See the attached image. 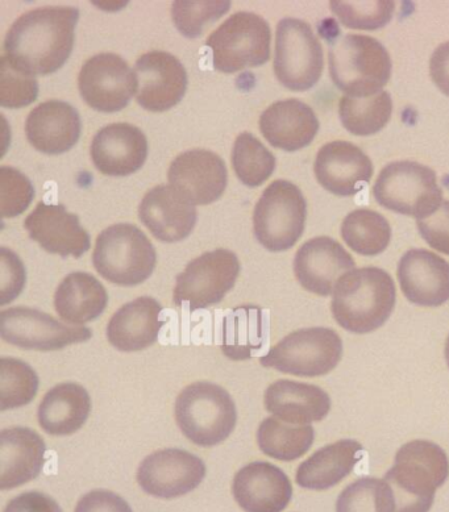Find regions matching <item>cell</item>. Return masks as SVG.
<instances>
[{"label": "cell", "mask_w": 449, "mask_h": 512, "mask_svg": "<svg viewBox=\"0 0 449 512\" xmlns=\"http://www.w3.org/2000/svg\"><path fill=\"white\" fill-rule=\"evenodd\" d=\"M78 18L80 11L73 7H44L27 12L7 32L6 57L33 76L57 72L73 51Z\"/></svg>", "instance_id": "6da1fadb"}, {"label": "cell", "mask_w": 449, "mask_h": 512, "mask_svg": "<svg viewBox=\"0 0 449 512\" xmlns=\"http://www.w3.org/2000/svg\"><path fill=\"white\" fill-rule=\"evenodd\" d=\"M448 476V456L439 445L427 440L403 445L384 477L392 493L393 512L430 511L436 490Z\"/></svg>", "instance_id": "7a4b0ae2"}, {"label": "cell", "mask_w": 449, "mask_h": 512, "mask_svg": "<svg viewBox=\"0 0 449 512\" xmlns=\"http://www.w3.org/2000/svg\"><path fill=\"white\" fill-rule=\"evenodd\" d=\"M396 285L380 268L352 270L336 285L331 311L345 331L369 333L384 326L396 307Z\"/></svg>", "instance_id": "3957f363"}, {"label": "cell", "mask_w": 449, "mask_h": 512, "mask_svg": "<svg viewBox=\"0 0 449 512\" xmlns=\"http://www.w3.org/2000/svg\"><path fill=\"white\" fill-rule=\"evenodd\" d=\"M330 76L351 97L363 98L382 91L392 76V58L384 45L370 36L344 35L328 49Z\"/></svg>", "instance_id": "277c9868"}, {"label": "cell", "mask_w": 449, "mask_h": 512, "mask_svg": "<svg viewBox=\"0 0 449 512\" xmlns=\"http://www.w3.org/2000/svg\"><path fill=\"white\" fill-rule=\"evenodd\" d=\"M236 407L222 386L211 382H195L178 395L176 420L191 443L199 447H215L235 430Z\"/></svg>", "instance_id": "5b68a950"}, {"label": "cell", "mask_w": 449, "mask_h": 512, "mask_svg": "<svg viewBox=\"0 0 449 512\" xmlns=\"http://www.w3.org/2000/svg\"><path fill=\"white\" fill-rule=\"evenodd\" d=\"M156 249L132 224H115L98 236L93 264L105 280L119 286H136L155 270Z\"/></svg>", "instance_id": "8992f818"}, {"label": "cell", "mask_w": 449, "mask_h": 512, "mask_svg": "<svg viewBox=\"0 0 449 512\" xmlns=\"http://www.w3.org/2000/svg\"><path fill=\"white\" fill-rule=\"evenodd\" d=\"M373 195L382 207L418 219L434 214L443 203L434 170L413 161L386 165L374 183Z\"/></svg>", "instance_id": "52a82bcc"}, {"label": "cell", "mask_w": 449, "mask_h": 512, "mask_svg": "<svg viewBox=\"0 0 449 512\" xmlns=\"http://www.w3.org/2000/svg\"><path fill=\"white\" fill-rule=\"evenodd\" d=\"M343 357V341L330 328H306L282 339L261 359L265 368L297 377H320L332 372Z\"/></svg>", "instance_id": "ba28073f"}, {"label": "cell", "mask_w": 449, "mask_h": 512, "mask_svg": "<svg viewBox=\"0 0 449 512\" xmlns=\"http://www.w3.org/2000/svg\"><path fill=\"white\" fill-rule=\"evenodd\" d=\"M307 206L294 183L274 181L261 195L253 214L256 239L270 252L288 251L305 231Z\"/></svg>", "instance_id": "9c48e42d"}, {"label": "cell", "mask_w": 449, "mask_h": 512, "mask_svg": "<svg viewBox=\"0 0 449 512\" xmlns=\"http://www.w3.org/2000/svg\"><path fill=\"white\" fill-rule=\"evenodd\" d=\"M269 24L252 12H238L207 39L218 72L236 73L264 65L270 57Z\"/></svg>", "instance_id": "30bf717a"}, {"label": "cell", "mask_w": 449, "mask_h": 512, "mask_svg": "<svg viewBox=\"0 0 449 512\" xmlns=\"http://www.w3.org/2000/svg\"><path fill=\"white\" fill-rule=\"evenodd\" d=\"M323 49L313 28L303 20L282 19L277 26L274 73L293 91L317 85L323 73Z\"/></svg>", "instance_id": "8fae6325"}, {"label": "cell", "mask_w": 449, "mask_h": 512, "mask_svg": "<svg viewBox=\"0 0 449 512\" xmlns=\"http://www.w3.org/2000/svg\"><path fill=\"white\" fill-rule=\"evenodd\" d=\"M240 273L239 258L227 249H216L195 258L177 277L174 305L190 311L202 310L222 302Z\"/></svg>", "instance_id": "7c38bea8"}, {"label": "cell", "mask_w": 449, "mask_h": 512, "mask_svg": "<svg viewBox=\"0 0 449 512\" xmlns=\"http://www.w3.org/2000/svg\"><path fill=\"white\" fill-rule=\"evenodd\" d=\"M0 336L28 351L52 352L86 343L93 333L86 327L66 326L35 308L14 307L0 312Z\"/></svg>", "instance_id": "4fadbf2b"}, {"label": "cell", "mask_w": 449, "mask_h": 512, "mask_svg": "<svg viewBox=\"0 0 449 512\" xmlns=\"http://www.w3.org/2000/svg\"><path fill=\"white\" fill-rule=\"evenodd\" d=\"M78 86L85 102L101 112L123 110L137 91L135 72L114 53L91 57L83 65Z\"/></svg>", "instance_id": "5bb4252c"}, {"label": "cell", "mask_w": 449, "mask_h": 512, "mask_svg": "<svg viewBox=\"0 0 449 512\" xmlns=\"http://www.w3.org/2000/svg\"><path fill=\"white\" fill-rule=\"evenodd\" d=\"M206 476L199 457L181 449H162L152 453L139 466L137 482L152 497L173 499L197 489Z\"/></svg>", "instance_id": "9a60e30c"}, {"label": "cell", "mask_w": 449, "mask_h": 512, "mask_svg": "<svg viewBox=\"0 0 449 512\" xmlns=\"http://www.w3.org/2000/svg\"><path fill=\"white\" fill-rule=\"evenodd\" d=\"M133 72L137 82L136 101L145 110L166 111L184 98L187 73L173 54L159 51L144 54Z\"/></svg>", "instance_id": "2e32d148"}, {"label": "cell", "mask_w": 449, "mask_h": 512, "mask_svg": "<svg viewBox=\"0 0 449 512\" xmlns=\"http://www.w3.org/2000/svg\"><path fill=\"white\" fill-rule=\"evenodd\" d=\"M356 262L331 237H315L298 249L294 274L303 289L328 297L345 274L355 270Z\"/></svg>", "instance_id": "e0dca14e"}, {"label": "cell", "mask_w": 449, "mask_h": 512, "mask_svg": "<svg viewBox=\"0 0 449 512\" xmlns=\"http://www.w3.org/2000/svg\"><path fill=\"white\" fill-rule=\"evenodd\" d=\"M168 180L170 186L176 187L194 205H210L222 197L228 174L218 154L194 149L180 154L172 162Z\"/></svg>", "instance_id": "ac0fdd59"}, {"label": "cell", "mask_w": 449, "mask_h": 512, "mask_svg": "<svg viewBox=\"0 0 449 512\" xmlns=\"http://www.w3.org/2000/svg\"><path fill=\"white\" fill-rule=\"evenodd\" d=\"M317 180L330 193L352 197L372 180L370 158L348 141H334L319 149L314 165Z\"/></svg>", "instance_id": "d6986e66"}, {"label": "cell", "mask_w": 449, "mask_h": 512, "mask_svg": "<svg viewBox=\"0 0 449 512\" xmlns=\"http://www.w3.org/2000/svg\"><path fill=\"white\" fill-rule=\"evenodd\" d=\"M402 293L414 305L439 307L449 301V264L426 249H410L398 265Z\"/></svg>", "instance_id": "ffe728a7"}, {"label": "cell", "mask_w": 449, "mask_h": 512, "mask_svg": "<svg viewBox=\"0 0 449 512\" xmlns=\"http://www.w3.org/2000/svg\"><path fill=\"white\" fill-rule=\"evenodd\" d=\"M144 226L164 243H177L193 232L198 212L173 186H157L145 195L139 208Z\"/></svg>", "instance_id": "44dd1931"}, {"label": "cell", "mask_w": 449, "mask_h": 512, "mask_svg": "<svg viewBox=\"0 0 449 512\" xmlns=\"http://www.w3.org/2000/svg\"><path fill=\"white\" fill-rule=\"evenodd\" d=\"M24 227L32 240L53 255L80 258L90 249V236L76 215L61 205L40 202L26 219Z\"/></svg>", "instance_id": "7402d4cb"}, {"label": "cell", "mask_w": 449, "mask_h": 512, "mask_svg": "<svg viewBox=\"0 0 449 512\" xmlns=\"http://www.w3.org/2000/svg\"><path fill=\"white\" fill-rule=\"evenodd\" d=\"M232 493L245 512H282L293 497V486L280 468L259 461L239 470Z\"/></svg>", "instance_id": "603a6c76"}, {"label": "cell", "mask_w": 449, "mask_h": 512, "mask_svg": "<svg viewBox=\"0 0 449 512\" xmlns=\"http://www.w3.org/2000/svg\"><path fill=\"white\" fill-rule=\"evenodd\" d=\"M147 156V137L139 128L127 123L101 129L91 144L94 165L106 176H130L144 165Z\"/></svg>", "instance_id": "cb8c5ba5"}, {"label": "cell", "mask_w": 449, "mask_h": 512, "mask_svg": "<svg viewBox=\"0 0 449 512\" xmlns=\"http://www.w3.org/2000/svg\"><path fill=\"white\" fill-rule=\"evenodd\" d=\"M260 129L273 147L295 152L315 139L319 120L313 108L306 103L286 99L266 108L260 118Z\"/></svg>", "instance_id": "d4e9b609"}, {"label": "cell", "mask_w": 449, "mask_h": 512, "mask_svg": "<svg viewBox=\"0 0 449 512\" xmlns=\"http://www.w3.org/2000/svg\"><path fill=\"white\" fill-rule=\"evenodd\" d=\"M45 443L24 427L0 432V489L11 490L35 480L44 466Z\"/></svg>", "instance_id": "484cf974"}, {"label": "cell", "mask_w": 449, "mask_h": 512, "mask_svg": "<svg viewBox=\"0 0 449 512\" xmlns=\"http://www.w3.org/2000/svg\"><path fill=\"white\" fill-rule=\"evenodd\" d=\"M26 133L29 143L37 151L45 154L65 153L80 139V115L68 103L44 102L28 115Z\"/></svg>", "instance_id": "4316f807"}, {"label": "cell", "mask_w": 449, "mask_h": 512, "mask_svg": "<svg viewBox=\"0 0 449 512\" xmlns=\"http://www.w3.org/2000/svg\"><path fill=\"white\" fill-rule=\"evenodd\" d=\"M162 307L156 299L141 297L124 305L112 316L107 337L120 352H139L157 341L164 326Z\"/></svg>", "instance_id": "83f0119b"}, {"label": "cell", "mask_w": 449, "mask_h": 512, "mask_svg": "<svg viewBox=\"0 0 449 512\" xmlns=\"http://www.w3.org/2000/svg\"><path fill=\"white\" fill-rule=\"evenodd\" d=\"M265 407L282 422L305 426L330 414L331 399L318 386L280 380L266 390Z\"/></svg>", "instance_id": "f1b7e54d"}, {"label": "cell", "mask_w": 449, "mask_h": 512, "mask_svg": "<svg viewBox=\"0 0 449 512\" xmlns=\"http://www.w3.org/2000/svg\"><path fill=\"white\" fill-rule=\"evenodd\" d=\"M363 445L356 440H340L315 452L309 460L302 462L295 481L303 489H331L348 477L361 460Z\"/></svg>", "instance_id": "f546056e"}, {"label": "cell", "mask_w": 449, "mask_h": 512, "mask_svg": "<svg viewBox=\"0 0 449 512\" xmlns=\"http://www.w3.org/2000/svg\"><path fill=\"white\" fill-rule=\"evenodd\" d=\"M91 411V399L85 387L73 384L54 386L39 406V423L47 434L69 436L81 430Z\"/></svg>", "instance_id": "4dcf8cb0"}, {"label": "cell", "mask_w": 449, "mask_h": 512, "mask_svg": "<svg viewBox=\"0 0 449 512\" xmlns=\"http://www.w3.org/2000/svg\"><path fill=\"white\" fill-rule=\"evenodd\" d=\"M105 287L89 273H72L57 287L54 307L64 322L73 326L93 322L105 311Z\"/></svg>", "instance_id": "1f68e13d"}, {"label": "cell", "mask_w": 449, "mask_h": 512, "mask_svg": "<svg viewBox=\"0 0 449 512\" xmlns=\"http://www.w3.org/2000/svg\"><path fill=\"white\" fill-rule=\"evenodd\" d=\"M315 439L314 428L305 424L265 419L257 431V444L264 455L280 461H294L310 451Z\"/></svg>", "instance_id": "d6a6232c"}, {"label": "cell", "mask_w": 449, "mask_h": 512, "mask_svg": "<svg viewBox=\"0 0 449 512\" xmlns=\"http://www.w3.org/2000/svg\"><path fill=\"white\" fill-rule=\"evenodd\" d=\"M392 112V97L384 90L363 98L345 95L339 103V115L344 128L357 136L380 132L389 123Z\"/></svg>", "instance_id": "836d02e7"}, {"label": "cell", "mask_w": 449, "mask_h": 512, "mask_svg": "<svg viewBox=\"0 0 449 512\" xmlns=\"http://www.w3.org/2000/svg\"><path fill=\"white\" fill-rule=\"evenodd\" d=\"M340 233L345 244L363 256L380 255L388 248L392 239V228L388 220L367 208H360L348 214Z\"/></svg>", "instance_id": "e575fe53"}, {"label": "cell", "mask_w": 449, "mask_h": 512, "mask_svg": "<svg viewBox=\"0 0 449 512\" xmlns=\"http://www.w3.org/2000/svg\"><path fill=\"white\" fill-rule=\"evenodd\" d=\"M232 164L236 176L249 187L263 185L276 169V158L251 133L244 132L236 139Z\"/></svg>", "instance_id": "d590c367"}, {"label": "cell", "mask_w": 449, "mask_h": 512, "mask_svg": "<svg viewBox=\"0 0 449 512\" xmlns=\"http://www.w3.org/2000/svg\"><path fill=\"white\" fill-rule=\"evenodd\" d=\"M39 377L26 362L18 359L0 360V410L26 406L36 397Z\"/></svg>", "instance_id": "8d00e7d4"}, {"label": "cell", "mask_w": 449, "mask_h": 512, "mask_svg": "<svg viewBox=\"0 0 449 512\" xmlns=\"http://www.w3.org/2000/svg\"><path fill=\"white\" fill-rule=\"evenodd\" d=\"M336 512H393L392 493L384 480L360 478L339 495Z\"/></svg>", "instance_id": "74e56055"}, {"label": "cell", "mask_w": 449, "mask_h": 512, "mask_svg": "<svg viewBox=\"0 0 449 512\" xmlns=\"http://www.w3.org/2000/svg\"><path fill=\"white\" fill-rule=\"evenodd\" d=\"M330 8L343 26L373 31V29L385 27L392 20L396 3L393 0H370V2L334 0L330 3Z\"/></svg>", "instance_id": "f35d334b"}, {"label": "cell", "mask_w": 449, "mask_h": 512, "mask_svg": "<svg viewBox=\"0 0 449 512\" xmlns=\"http://www.w3.org/2000/svg\"><path fill=\"white\" fill-rule=\"evenodd\" d=\"M37 94L36 76L19 69L3 56L0 61V104L8 108L26 107L36 101Z\"/></svg>", "instance_id": "ab89813d"}, {"label": "cell", "mask_w": 449, "mask_h": 512, "mask_svg": "<svg viewBox=\"0 0 449 512\" xmlns=\"http://www.w3.org/2000/svg\"><path fill=\"white\" fill-rule=\"evenodd\" d=\"M231 2H176L173 4V20L182 35L195 39L206 24L215 22L230 10Z\"/></svg>", "instance_id": "60d3db41"}, {"label": "cell", "mask_w": 449, "mask_h": 512, "mask_svg": "<svg viewBox=\"0 0 449 512\" xmlns=\"http://www.w3.org/2000/svg\"><path fill=\"white\" fill-rule=\"evenodd\" d=\"M35 190L31 181L19 170L3 166L0 169V215L15 218L31 205Z\"/></svg>", "instance_id": "b9f144b4"}, {"label": "cell", "mask_w": 449, "mask_h": 512, "mask_svg": "<svg viewBox=\"0 0 449 512\" xmlns=\"http://www.w3.org/2000/svg\"><path fill=\"white\" fill-rule=\"evenodd\" d=\"M26 285L22 260L7 248L0 249V306L15 301Z\"/></svg>", "instance_id": "7bdbcfd3"}, {"label": "cell", "mask_w": 449, "mask_h": 512, "mask_svg": "<svg viewBox=\"0 0 449 512\" xmlns=\"http://www.w3.org/2000/svg\"><path fill=\"white\" fill-rule=\"evenodd\" d=\"M418 230L431 248L449 256V201L427 218L418 219Z\"/></svg>", "instance_id": "ee69618b"}, {"label": "cell", "mask_w": 449, "mask_h": 512, "mask_svg": "<svg viewBox=\"0 0 449 512\" xmlns=\"http://www.w3.org/2000/svg\"><path fill=\"white\" fill-rule=\"evenodd\" d=\"M74 512H132V509L118 494L94 490L83 495Z\"/></svg>", "instance_id": "f6af8a7d"}, {"label": "cell", "mask_w": 449, "mask_h": 512, "mask_svg": "<svg viewBox=\"0 0 449 512\" xmlns=\"http://www.w3.org/2000/svg\"><path fill=\"white\" fill-rule=\"evenodd\" d=\"M4 512H62L53 498L39 491H28L7 503Z\"/></svg>", "instance_id": "bcb514c9"}, {"label": "cell", "mask_w": 449, "mask_h": 512, "mask_svg": "<svg viewBox=\"0 0 449 512\" xmlns=\"http://www.w3.org/2000/svg\"><path fill=\"white\" fill-rule=\"evenodd\" d=\"M430 74L435 85L449 97V41L439 45L432 53Z\"/></svg>", "instance_id": "7dc6e473"}, {"label": "cell", "mask_w": 449, "mask_h": 512, "mask_svg": "<svg viewBox=\"0 0 449 512\" xmlns=\"http://www.w3.org/2000/svg\"><path fill=\"white\" fill-rule=\"evenodd\" d=\"M446 360H447V365H448V368H449V336H448V339L446 341Z\"/></svg>", "instance_id": "c3c4849f"}]
</instances>
